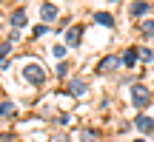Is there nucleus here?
I'll list each match as a JSON object with an SVG mask.
<instances>
[{"instance_id": "9", "label": "nucleus", "mask_w": 154, "mask_h": 142, "mask_svg": "<svg viewBox=\"0 0 154 142\" xmlns=\"http://www.w3.org/2000/svg\"><path fill=\"white\" fill-rule=\"evenodd\" d=\"M94 20H97L100 26H106V28H109V26H114V17H111V14H106V11H97V14H94Z\"/></svg>"}, {"instance_id": "15", "label": "nucleus", "mask_w": 154, "mask_h": 142, "mask_svg": "<svg viewBox=\"0 0 154 142\" xmlns=\"http://www.w3.org/2000/svg\"><path fill=\"white\" fill-rule=\"evenodd\" d=\"M51 54H54L57 60H63V57H66V46H54V49H51Z\"/></svg>"}, {"instance_id": "16", "label": "nucleus", "mask_w": 154, "mask_h": 142, "mask_svg": "<svg viewBox=\"0 0 154 142\" xmlns=\"http://www.w3.org/2000/svg\"><path fill=\"white\" fill-rule=\"evenodd\" d=\"M11 51V43H0V63H3V57Z\"/></svg>"}, {"instance_id": "7", "label": "nucleus", "mask_w": 154, "mask_h": 142, "mask_svg": "<svg viewBox=\"0 0 154 142\" xmlns=\"http://www.w3.org/2000/svg\"><path fill=\"white\" fill-rule=\"evenodd\" d=\"M137 54H140L137 49H126V51H123V57H120V60L126 63V66H134V63H137Z\"/></svg>"}, {"instance_id": "14", "label": "nucleus", "mask_w": 154, "mask_h": 142, "mask_svg": "<svg viewBox=\"0 0 154 142\" xmlns=\"http://www.w3.org/2000/svg\"><path fill=\"white\" fill-rule=\"evenodd\" d=\"M11 111H14V102H0V117L11 114Z\"/></svg>"}, {"instance_id": "5", "label": "nucleus", "mask_w": 154, "mask_h": 142, "mask_svg": "<svg viewBox=\"0 0 154 142\" xmlns=\"http://www.w3.org/2000/svg\"><path fill=\"white\" fill-rule=\"evenodd\" d=\"M120 63H123L120 57H106V60L100 63V74H106V71H114L117 66H120Z\"/></svg>"}, {"instance_id": "13", "label": "nucleus", "mask_w": 154, "mask_h": 142, "mask_svg": "<svg viewBox=\"0 0 154 142\" xmlns=\"http://www.w3.org/2000/svg\"><path fill=\"white\" fill-rule=\"evenodd\" d=\"M94 137H97V131H88V128H86V131H80V139L83 142H94Z\"/></svg>"}, {"instance_id": "6", "label": "nucleus", "mask_w": 154, "mask_h": 142, "mask_svg": "<svg viewBox=\"0 0 154 142\" xmlns=\"http://www.w3.org/2000/svg\"><path fill=\"white\" fill-rule=\"evenodd\" d=\"M11 26H14V31L20 26H26V9H17L14 14H11Z\"/></svg>"}, {"instance_id": "17", "label": "nucleus", "mask_w": 154, "mask_h": 142, "mask_svg": "<svg viewBox=\"0 0 154 142\" xmlns=\"http://www.w3.org/2000/svg\"><path fill=\"white\" fill-rule=\"evenodd\" d=\"M46 34V26H34V37H43Z\"/></svg>"}, {"instance_id": "10", "label": "nucleus", "mask_w": 154, "mask_h": 142, "mask_svg": "<svg viewBox=\"0 0 154 142\" xmlns=\"http://www.w3.org/2000/svg\"><path fill=\"white\" fill-rule=\"evenodd\" d=\"M66 40H69V46H77V43H80V26H72V28H69Z\"/></svg>"}, {"instance_id": "12", "label": "nucleus", "mask_w": 154, "mask_h": 142, "mask_svg": "<svg viewBox=\"0 0 154 142\" xmlns=\"http://www.w3.org/2000/svg\"><path fill=\"white\" fill-rule=\"evenodd\" d=\"M140 31H143L146 37H154V20H146L143 26H140Z\"/></svg>"}, {"instance_id": "8", "label": "nucleus", "mask_w": 154, "mask_h": 142, "mask_svg": "<svg viewBox=\"0 0 154 142\" xmlns=\"http://www.w3.org/2000/svg\"><path fill=\"white\" fill-rule=\"evenodd\" d=\"M57 11H60V9H57V6L46 3L43 9H40V14H43V20H54V17H57Z\"/></svg>"}, {"instance_id": "2", "label": "nucleus", "mask_w": 154, "mask_h": 142, "mask_svg": "<svg viewBox=\"0 0 154 142\" xmlns=\"http://www.w3.org/2000/svg\"><path fill=\"white\" fill-rule=\"evenodd\" d=\"M26 80L29 82H34V85H40V82L46 80V71H43V66H26Z\"/></svg>"}, {"instance_id": "3", "label": "nucleus", "mask_w": 154, "mask_h": 142, "mask_svg": "<svg viewBox=\"0 0 154 142\" xmlns=\"http://www.w3.org/2000/svg\"><path fill=\"white\" fill-rule=\"evenodd\" d=\"M69 94H72V97H83V94H86V82H83L80 77H74V80L69 82Z\"/></svg>"}, {"instance_id": "11", "label": "nucleus", "mask_w": 154, "mask_h": 142, "mask_svg": "<svg viewBox=\"0 0 154 142\" xmlns=\"http://www.w3.org/2000/svg\"><path fill=\"white\" fill-rule=\"evenodd\" d=\"M149 11H151L149 3H134L131 6V14H149Z\"/></svg>"}, {"instance_id": "1", "label": "nucleus", "mask_w": 154, "mask_h": 142, "mask_svg": "<svg viewBox=\"0 0 154 142\" xmlns=\"http://www.w3.org/2000/svg\"><path fill=\"white\" fill-rule=\"evenodd\" d=\"M131 102L137 105V108H146V105L151 102V94L146 91L143 85H134V91H131Z\"/></svg>"}, {"instance_id": "4", "label": "nucleus", "mask_w": 154, "mask_h": 142, "mask_svg": "<svg viewBox=\"0 0 154 142\" xmlns=\"http://www.w3.org/2000/svg\"><path fill=\"white\" fill-rule=\"evenodd\" d=\"M134 125H137L140 131H146V134H149V131H154V120H151V117H146V114H140L137 120H134Z\"/></svg>"}]
</instances>
